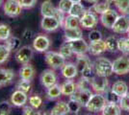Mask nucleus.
Masks as SVG:
<instances>
[{
    "instance_id": "nucleus-1",
    "label": "nucleus",
    "mask_w": 129,
    "mask_h": 115,
    "mask_svg": "<svg viewBox=\"0 0 129 115\" xmlns=\"http://www.w3.org/2000/svg\"><path fill=\"white\" fill-rule=\"evenodd\" d=\"M93 69L95 75L99 76L109 77L114 73L113 71V62L104 57L97 58L93 61Z\"/></svg>"
},
{
    "instance_id": "nucleus-2",
    "label": "nucleus",
    "mask_w": 129,
    "mask_h": 115,
    "mask_svg": "<svg viewBox=\"0 0 129 115\" xmlns=\"http://www.w3.org/2000/svg\"><path fill=\"white\" fill-rule=\"evenodd\" d=\"M44 60L47 65L52 67L53 69H61L62 66L66 63V59L59 52H54V51H46Z\"/></svg>"
},
{
    "instance_id": "nucleus-3",
    "label": "nucleus",
    "mask_w": 129,
    "mask_h": 115,
    "mask_svg": "<svg viewBox=\"0 0 129 115\" xmlns=\"http://www.w3.org/2000/svg\"><path fill=\"white\" fill-rule=\"evenodd\" d=\"M106 104L107 101L105 99V96H103L101 93H96L91 96V100L87 104L86 108L91 112H99L102 111Z\"/></svg>"
},
{
    "instance_id": "nucleus-4",
    "label": "nucleus",
    "mask_w": 129,
    "mask_h": 115,
    "mask_svg": "<svg viewBox=\"0 0 129 115\" xmlns=\"http://www.w3.org/2000/svg\"><path fill=\"white\" fill-rule=\"evenodd\" d=\"M113 71L117 75H125L129 73V57L120 56L113 61Z\"/></svg>"
},
{
    "instance_id": "nucleus-5",
    "label": "nucleus",
    "mask_w": 129,
    "mask_h": 115,
    "mask_svg": "<svg viewBox=\"0 0 129 115\" xmlns=\"http://www.w3.org/2000/svg\"><path fill=\"white\" fill-rule=\"evenodd\" d=\"M22 9L18 0H6L3 5L4 14L9 17H17L21 14Z\"/></svg>"
},
{
    "instance_id": "nucleus-6",
    "label": "nucleus",
    "mask_w": 129,
    "mask_h": 115,
    "mask_svg": "<svg viewBox=\"0 0 129 115\" xmlns=\"http://www.w3.org/2000/svg\"><path fill=\"white\" fill-rule=\"evenodd\" d=\"M91 86L96 93H105L109 86L107 77L95 75L91 79Z\"/></svg>"
},
{
    "instance_id": "nucleus-7",
    "label": "nucleus",
    "mask_w": 129,
    "mask_h": 115,
    "mask_svg": "<svg viewBox=\"0 0 129 115\" xmlns=\"http://www.w3.org/2000/svg\"><path fill=\"white\" fill-rule=\"evenodd\" d=\"M33 54H34L33 48L31 46L26 45V46L20 47L19 49L16 51L15 58H16V60L18 63H20V64H26V63H29V61L31 60Z\"/></svg>"
},
{
    "instance_id": "nucleus-8",
    "label": "nucleus",
    "mask_w": 129,
    "mask_h": 115,
    "mask_svg": "<svg viewBox=\"0 0 129 115\" xmlns=\"http://www.w3.org/2000/svg\"><path fill=\"white\" fill-rule=\"evenodd\" d=\"M118 17V12L110 8L106 12H104L103 14L100 15V22L104 27H106L107 29H112Z\"/></svg>"
},
{
    "instance_id": "nucleus-9",
    "label": "nucleus",
    "mask_w": 129,
    "mask_h": 115,
    "mask_svg": "<svg viewBox=\"0 0 129 115\" xmlns=\"http://www.w3.org/2000/svg\"><path fill=\"white\" fill-rule=\"evenodd\" d=\"M51 41L47 36L44 35H39L33 40V48L38 52H46L50 47Z\"/></svg>"
},
{
    "instance_id": "nucleus-10",
    "label": "nucleus",
    "mask_w": 129,
    "mask_h": 115,
    "mask_svg": "<svg viewBox=\"0 0 129 115\" xmlns=\"http://www.w3.org/2000/svg\"><path fill=\"white\" fill-rule=\"evenodd\" d=\"M80 25L85 29H92L97 25V17L95 14L91 10L85 11L80 17Z\"/></svg>"
},
{
    "instance_id": "nucleus-11",
    "label": "nucleus",
    "mask_w": 129,
    "mask_h": 115,
    "mask_svg": "<svg viewBox=\"0 0 129 115\" xmlns=\"http://www.w3.org/2000/svg\"><path fill=\"white\" fill-rule=\"evenodd\" d=\"M41 27L45 32H54L61 27V23L55 17H43L41 21Z\"/></svg>"
},
{
    "instance_id": "nucleus-12",
    "label": "nucleus",
    "mask_w": 129,
    "mask_h": 115,
    "mask_svg": "<svg viewBox=\"0 0 129 115\" xmlns=\"http://www.w3.org/2000/svg\"><path fill=\"white\" fill-rule=\"evenodd\" d=\"M69 43L71 47L73 54L75 55H82L89 52V44L87 43L86 40L83 38L75 39V40H70L69 41Z\"/></svg>"
},
{
    "instance_id": "nucleus-13",
    "label": "nucleus",
    "mask_w": 129,
    "mask_h": 115,
    "mask_svg": "<svg viewBox=\"0 0 129 115\" xmlns=\"http://www.w3.org/2000/svg\"><path fill=\"white\" fill-rule=\"evenodd\" d=\"M129 29V18L126 15L118 16L112 30L116 34H125Z\"/></svg>"
},
{
    "instance_id": "nucleus-14",
    "label": "nucleus",
    "mask_w": 129,
    "mask_h": 115,
    "mask_svg": "<svg viewBox=\"0 0 129 115\" xmlns=\"http://www.w3.org/2000/svg\"><path fill=\"white\" fill-rule=\"evenodd\" d=\"M41 82L44 87H50L57 83V75L52 69H46L41 75Z\"/></svg>"
},
{
    "instance_id": "nucleus-15",
    "label": "nucleus",
    "mask_w": 129,
    "mask_h": 115,
    "mask_svg": "<svg viewBox=\"0 0 129 115\" xmlns=\"http://www.w3.org/2000/svg\"><path fill=\"white\" fill-rule=\"evenodd\" d=\"M61 72H62L63 77L67 80L74 79L77 76V74L79 73L77 67H76V64L72 63V62H66L64 65L62 66Z\"/></svg>"
},
{
    "instance_id": "nucleus-16",
    "label": "nucleus",
    "mask_w": 129,
    "mask_h": 115,
    "mask_svg": "<svg viewBox=\"0 0 129 115\" xmlns=\"http://www.w3.org/2000/svg\"><path fill=\"white\" fill-rule=\"evenodd\" d=\"M27 101H28L27 93L23 92L21 90H18V89H16L11 96L12 104L15 105V106H17V107L24 106L25 104L27 103Z\"/></svg>"
},
{
    "instance_id": "nucleus-17",
    "label": "nucleus",
    "mask_w": 129,
    "mask_h": 115,
    "mask_svg": "<svg viewBox=\"0 0 129 115\" xmlns=\"http://www.w3.org/2000/svg\"><path fill=\"white\" fill-rule=\"evenodd\" d=\"M106 51H107L106 43H105V40H103V39L96 40V41H91V43L89 44V52L91 55L98 56L104 52H106Z\"/></svg>"
},
{
    "instance_id": "nucleus-18",
    "label": "nucleus",
    "mask_w": 129,
    "mask_h": 115,
    "mask_svg": "<svg viewBox=\"0 0 129 115\" xmlns=\"http://www.w3.org/2000/svg\"><path fill=\"white\" fill-rule=\"evenodd\" d=\"M15 78V72L8 68H0V87L10 84Z\"/></svg>"
},
{
    "instance_id": "nucleus-19",
    "label": "nucleus",
    "mask_w": 129,
    "mask_h": 115,
    "mask_svg": "<svg viewBox=\"0 0 129 115\" xmlns=\"http://www.w3.org/2000/svg\"><path fill=\"white\" fill-rule=\"evenodd\" d=\"M35 76V68L30 63L22 64V67L19 70V77L23 80L31 81Z\"/></svg>"
},
{
    "instance_id": "nucleus-20",
    "label": "nucleus",
    "mask_w": 129,
    "mask_h": 115,
    "mask_svg": "<svg viewBox=\"0 0 129 115\" xmlns=\"http://www.w3.org/2000/svg\"><path fill=\"white\" fill-rule=\"evenodd\" d=\"M81 38H83V33L79 27L64 29V38L67 41L75 40Z\"/></svg>"
},
{
    "instance_id": "nucleus-21",
    "label": "nucleus",
    "mask_w": 129,
    "mask_h": 115,
    "mask_svg": "<svg viewBox=\"0 0 129 115\" xmlns=\"http://www.w3.org/2000/svg\"><path fill=\"white\" fill-rule=\"evenodd\" d=\"M56 8L51 0H44L41 6V14L43 17H54Z\"/></svg>"
},
{
    "instance_id": "nucleus-22",
    "label": "nucleus",
    "mask_w": 129,
    "mask_h": 115,
    "mask_svg": "<svg viewBox=\"0 0 129 115\" xmlns=\"http://www.w3.org/2000/svg\"><path fill=\"white\" fill-rule=\"evenodd\" d=\"M111 89L116 94H118L119 97H122L125 94L128 93V85H127V83L123 82V81H120V80L114 82Z\"/></svg>"
},
{
    "instance_id": "nucleus-23",
    "label": "nucleus",
    "mask_w": 129,
    "mask_h": 115,
    "mask_svg": "<svg viewBox=\"0 0 129 115\" xmlns=\"http://www.w3.org/2000/svg\"><path fill=\"white\" fill-rule=\"evenodd\" d=\"M68 113H70V107L68 103L64 101L58 102L50 111V114L52 115H66Z\"/></svg>"
},
{
    "instance_id": "nucleus-24",
    "label": "nucleus",
    "mask_w": 129,
    "mask_h": 115,
    "mask_svg": "<svg viewBox=\"0 0 129 115\" xmlns=\"http://www.w3.org/2000/svg\"><path fill=\"white\" fill-rule=\"evenodd\" d=\"M61 90L62 94L64 96H69L70 97L71 94H73L77 90L76 83L71 80H67L61 84Z\"/></svg>"
},
{
    "instance_id": "nucleus-25",
    "label": "nucleus",
    "mask_w": 129,
    "mask_h": 115,
    "mask_svg": "<svg viewBox=\"0 0 129 115\" xmlns=\"http://www.w3.org/2000/svg\"><path fill=\"white\" fill-rule=\"evenodd\" d=\"M78 91V99H79V103L82 106L86 107L87 104L89 103V101L91 100V96L93 93L91 92L90 88H83V89H77Z\"/></svg>"
},
{
    "instance_id": "nucleus-26",
    "label": "nucleus",
    "mask_w": 129,
    "mask_h": 115,
    "mask_svg": "<svg viewBox=\"0 0 129 115\" xmlns=\"http://www.w3.org/2000/svg\"><path fill=\"white\" fill-rule=\"evenodd\" d=\"M120 113L121 108L118 103H107L102 109V114L104 115H119Z\"/></svg>"
},
{
    "instance_id": "nucleus-27",
    "label": "nucleus",
    "mask_w": 129,
    "mask_h": 115,
    "mask_svg": "<svg viewBox=\"0 0 129 115\" xmlns=\"http://www.w3.org/2000/svg\"><path fill=\"white\" fill-rule=\"evenodd\" d=\"M90 63H91L90 58L86 55V54H82V55H77L76 58V67L78 69V72L81 73L83 71L87 66L89 65Z\"/></svg>"
},
{
    "instance_id": "nucleus-28",
    "label": "nucleus",
    "mask_w": 129,
    "mask_h": 115,
    "mask_svg": "<svg viewBox=\"0 0 129 115\" xmlns=\"http://www.w3.org/2000/svg\"><path fill=\"white\" fill-rule=\"evenodd\" d=\"M79 26H80V17H74V16H71V15H69V16L66 17L64 24H63L64 29L76 28L79 27Z\"/></svg>"
},
{
    "instance_id": "nucleus-29",
    "label": "nucleus",
    "mask_w": 129,
    "mask_h": 115,
    "mask_svg": "<svg viewBox=\"0 0 129 115\" xmlns=\"http://www.w3.org/2000/svg\"><path fill=\"white\" fill-rule=\"evenodd\" d=\"M62 95V90H61V85L55 83L54 85L47 87L46 90V96L49 100H55V99L59 98Z\"/></svg>"
},
{
    "instance_id": "nucleus-30",
    "label": "nucleus",
    "mask_w": 129,
    "mask_h": 115,
    "mask_svg": "<svg viewBox=\"0 0 129 115\" xmlns=\"http://www.w3.org/2000/svg\"><path fill=\"white\" fill-rule=\"evenodd\" d=\"M6 45L9 47V49L14 52H16L17 50L21 47V39L16 37H10L6 40Z\"/></svg>"
},
{
    "instance_id": "nucleus-31",
    "label": "nucleus",
    "mask_w": 129,
    "mask_h": 115,
    "mask_svg": "<svg viewBox=\"0 0 129 115\" xmlns=\"http://www.w3.org/2000/svg\"><path fill=\"white\" fill-rule=\"evenodd\" d=\"M85 11L86 10H85L84 5L81 2H77V3H73L72 4L69 15H71V16H74V17H81L83 16V14L85 13Z\"/></svg>"
},
{
    "instance_id": "nucleus-32",
    "label": "nucleus",
    "mask_w": 129,
    "mask_h": 115,
    "mask_svg": "<svg viewBox=\"0 0 129 115\" xmlns=\"http://www.w3.org/2000/svg\"><path fill=\"white\" fill-rule=\"evenodd\" d=\"M118 38L115 36H109L105 39V43H106V48L109 52H116L118 51Z\"/></svg>"
},
{
    "instance_id": "nucleus-33",
    "label": "nucleus",
    "mask_w": 129,
    "mask_h": 115,
    "mask_svg": "<svg viewBox=\"0 0 129 115\" xmlns=\"http://www.w3.org/2000/svg\"><path fill=\"white\" fill-rule=\"evenodd\" d=\"M118 49L124 55H129V38H120L118 40Z\"/></svg>"
},
{
    "instance_id": "nucleus-34",
    "label": "nucleus",
    "mask_w": 129,
    "mask_h": 115,
    "mask_svg": "<svg viewBox=\"0 0 129 115\" xmlns=\"http://www.w3.org/2000/svg\"><path fill=\"white\" fill-rule=\"evenodd\" d=\"M12 36V30L9 25L1 23L0 24V41H6Z\"/></svg>"
},
{
    "instance_id": "nucleus-35",
    "label": "nucleus",
    "mask_w": 129,
    "mask_h": 115,
    "mask_svg": "<svg viewBox=\"0 0 129 115\" xmlns=\"http://www.w3.org/2000/svg\"><path fill=\"white\" fill-rule=\"evenodd\" d=\"M59 53L64 57L66 60L71 58V56L73 55V52L71 50V47H70L69 41H66V42H64V43L61 45Z\"/></svg>"
},
{
    "instance_id": "nucleus-36",
    "label": "nucleus",
    "mask_w": 129,
    "mask_h": 115,
    "mask_svg": "<svg viewBox=\"0 0 129 115\" xmlns=\"http://www.w3.org/2000/svg\"><path fill=\"white\" fill-rule=\"evenodd\" d=\"M108 9H110V6L106 3V1L105 2H97V3H94V4H92V7H91V10L93 11V13L99 14V15H101L104 12H106Z\"/></svg>"
},
{
    "instance_id": "nucleus-37",
    "label": "nucleus",
    "mask_w": 129,
    "mask_h": 115,
    "mask_svg": "<svg viewBox=\"0 0 129 115\" xmlns=\"http://www.w3.org/2000/svg\"><path fill=\"white\" fill-rule=\"evenodd\" d=\"M11 54V50L6 44H0V64L4 63L9 59Z\"/></svg>"
},
{
    "instance_id": "nucleus-38",
    "label": "nucleus",
    "mask_w": 129,
    "mask_h": 115,
    "mask_svg": "<svg viewBox=\"0 0 129 115\" xmlns=\"http://www.w3.org/2000/svg\"><path fill=\"white\" fill-rule=\"evenodd\" d=\"M30 82L31 81L20 79V81H18V82L16 83V89L21 90L25 93H29L31 91V82Z\"/></svg>"
},
{
    "instance_id": "nucleus-39",
    "label": "nucleus",
    "mask_w": 129,
    "mask_h": 115,
    "mask_svg": "<svg viewBox=\"0 0 129 115\" xmlns=\"http://www.w3.org/2000/svg\"><path fill=\"white\" fill-rule=\"evenodd\" d=\"M116 6L122 15L127 16L129 14V0H118Z\"/></svg>"
},
{
    "instance_id": "nucleus-40",
    "label": "nucleus",
    "mask_w": 129,
    "mask_h": 115,
    "mask_svg": "<svg viewBox=\"0 0 129 115\" xmlns=\"http://www.w3.org/2000/svg\"><path fill=\"white\" fill-rule=\"evenodd\" d=\"M105 99L107 103H118L120 100V97L118 94H116L112 89H107L105 92Z\"/></svg>"
},
{
    "instance_id": "nucleus-41",
    "label": "nucleus",
    "mask_w": 129,
    "mask_h": 115,
    "mask_svg": "<svg viewBox=\"0 0 129 115\" xmlns=\"http://www.w3.org/2000/svg\"><path fill=\"white\" fill-rule=\"evenodd\" d=\"M69 107H70V112H72L74 114H77L79 112V110L81 108V104L79 103V101L77 100H73V99H70V101L68 102Z\"/></svg>"
},
{
    "instance_id": "nucleus-42",
    "label": "nucleus",
    "mask_w": 129,
    "mask_h": 115,
    "mask_svg": "<svg viewBox=\"0 0 129 115\" xmlns=\"http://www.w3.org/2000/svg\"><path fill=\"white\" fill-rule=\"evenodd\" d=\"M72 4L73 3L71 2V0H60L58 8L64 12V14H69Z\"/></svg>"
},
{
    "instance_id": "nucleus-43",
    "label": "nucleus",
    "mask_w": 129,
    "mask_h": 115,
    "mask_svg": "<svg viewBox=\"0 0 129 115\" xmlns=\"http://www.w3.org/2000/svg\"><path fill=\"white\" fill-rule=\"evenodd\" d=\"M43 104V99L41 98L39 95H33L29 98V104L33 106L35 109L39 108Z\"/></svg>"
},
{
    "instance_id": "nucleus-44",
    "label": "nucleus",
    "mask_w": 129,
    "mask_h": 115,
    "mask_svg": "<svg viewBox=\"0 0 129 115\" xmlns=\"http://www.w3.org/2000/svg\"><path fill=\"white\" fill-rule=\"evenodd\" d=\"M12 107V103L10 104L8 101L0 102V114H10Z\"/></svg>"
},
{
    "instance_id": "nucleus-45",
    "label": "nucleus",
    "mask_w": 129,
    "mask_h": 115,
    "mask_svg": "<svg viewBox=\"0 0 129 115\" xmlns=\"http://www.w3.org/2000/svg\"><path fill=\"white\" fill-rule=\"evenodd\" d=\"M118 104L120 105V108L122 110L129 111V92L127 94H125L124 96H122V97H120Z\"/></svg>"
},
{
    "instance_id": "nucleus-46",
    "label": "nucleus",
    "mask_w": 129,
    "mask_h": 115,
    "mask_svg": "<svg viewBox=\"0 0 129 115\" xmlns=\"http://www.w3.org/2000/svg\"><path fill=\"white\" fill-rule=\"evenodd\" d=\"M88 38H89L90 42H91V41H96V40H100V39H102L101 32L98 31V30H92V31H91V32L89 33Z\"/></svg>"
},
{
    "instance_id": "nucleus-47",
    "label": "nucleus",
    "mask_w": 129,
    "mask_h": 115,
    "mask_svg": "<svg viewBox=\"0 0 129 115\" xmlns=\"http://www.w3.org/2000/svg\"><path fill=\"white\" fill-rule=\"evenodd\" d=\"M91 85V80L86 79L84 77H82L80 79V81L76 83L77 89H83V88H89V86Z\"/></svg>"
},
{
    "instance_id": "nucleus-48",
    "label": "nucleus",
    "mask_w": 129,
    "mask_h": 115,
    "mask_svg": "<svg viewBox=\"0 0 129 115\" xmlns=\"http://www.w3.org/2000/svg\"><path fill=\"white\" fill-rule=\"evenodd\" d=\"M38 0H18L19 4L21 5L23 9H30L33 8L34 6L37 4Z\"/></svg>"
},
{
    "instance_id": "nucleus-49",
    "label": "nucleus",
    "mask_w": 129,
    "mask_h": 115,
    "mask_svg": "<svg viewBox=\"0 0 129 115\" xmlns=\"http://www.w3.org/2000/svg\"><path fill=\"white\" fill-rule=\"evenodd\" d=\"M54 17H56L58 20L61 23V27H63V24H64V18H66V16H64V13L62 10H60L59 8H56V12H55V15Z\"/></svg>"
},
{
    "instance_id": "nucleus-50",
    "label": "nucleus",
    "mask_w": 129,
    "mask_h": 115,
    "mask_svg": "<svg viewBox=\"0 0 129 115\" xmlns=\"http://www.w3.org/2000/svg\"><path fill=\"white\" fill-rule=\"evenodd\" d=\"M35 108L31 106V105H26V106H24L23 107V114L24 115H32V114H36V112H34L35 111Z\"/></svg>"
},
{
    "instance_id": "nucleus-51",
    "label": "nucleus",
    "mask_w": 129,
    "mask_h": 115,
    "mask_svg": "<svg viewBox=\"0 0 129 115\" xmlns=\"http://www.w3.org/2000/svg\"><path fill=\"white\" fill-rule=\"evenodd\" d=\"M32 37H33V32H32V31H31V30H29V29L25 30V32L23 33V38H25L26 40H28V39H30Z\"/></svg>"
},
{
    "instance_id": "nucleus-52",
    "label": "nucleus",
    "mask_w": 129,
    "mask_h": 115,
    "mask_svg": "<svg viewBox=\"0 0 129 115\" xmlns=\"http://www.w3.org/2000/svg\"><path fill=\"white\" fill-rule=\"evenodd\" d=\"M117 1H118V0H106V3H107V4L110 6V7H111V6H113V5L116 6V3H117Z\"/></svg>"
},
{
    "instance_id": "nucleus-53",
    "label": "nucleus",
    "mask_w": 129,
    "mask_h": 115,
    "mask_svg": "<svg viewBox=\"0 0 129 115\" xmlns=\"http://www.w3.org/2000/svg\"><path fill=\"white\" fill-rule=\"evenodd\" d=\"M87 3H90V4H94V3H97L99 0H85Z\"/></svg>"
},
{
    "instance_id": "nucleus-54",
    "label": "nucleus",
    "mask_w": 129,
    "mask_h": 115,
    "mask_svg": "<svg viewBox=\"0 0 129 115\" xmlns=\"http://www.w3.org/2000/svg\"><path fill=\"white\" fill-rule=\"evenodd\" d=\"M82 0H71L72 3H77V2H81Z\"/></svg>"
},
{
    "instance_id": "nucleus-55",
    "label": "nucleus",
    "mask_w": 129,
    "mask_h": 115,
    "mask_svg": "<svg viewBox=\"0 0 129 115\" xmlns=\"http://www.w3.org/2000/svg\"><path fill=\"white\" fill-rule=\"evenodd\" d=\"M127 36H128V38H129V29H128V31H127Z\"/></svg>"
},
{
    "instance_id": "nucleus-56",
    "label": "nucleus",
    "mask_w": 129,
    "mask_h": 115,
    "mask_svg": "<svg viewBox=\"0 0 129 115\" xmlns=\"http://www.w3.org/2000/svg\"><path fill=\"white\" fill-rule=\"evenodd\" d=\"M1 4H2V0H0V6H1Z\"/></svg>"
},
{
    "instance_id": "nucleus-57",
    "label": "nucleus",
    "mask_w": 129,
    "mask_h": 115,
    "mask_svg": "<svg viewBox=\"0 0 129 115\" xmlns=\"http://www.w3.org/2000/svg\"><path fill=\"white\" fill-rule=\"evenodd\" d=\"M127 17H128V18H129V14H128V15H127Z\"/></svg>"
}]
</instances>
